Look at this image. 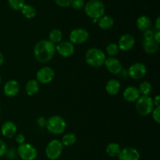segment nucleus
Returning a JSON list of instances; mask_svg holds the SVG:
<instances>
[{"mask_svg": "<svg viewBox=\"0 0 160 160\" xmlns=\"http://www.w3.org/2000/svg\"><path fill=\"white\" fill-rule=\"evenodd\" d=\"M34 56L40 63H47L52 59L56 54V45L48 39H42L34 47Z\"/></svg>", "mask_w": 160, "mask_h": 160, "instance_id": "nucleus-1", "label": "nucleus"}, {"mask_svg": "<svg viewBox=\"0 0 160 160\" xmlns=\"http://www.w3.org/2000/svg\"><path fill=\"white\" fill-rule=\"evenodd\" d=\"M84 59L88 65L94 68H98L104 65L106 56L101 48L92 47L86 51Z\"/></svg>", "mask_w": 160, "mask_h": 160, "instance_id": "nucleus-2", "label": "nucleus"}, {"mask_svg": "<svg viewBox=\"0 0 160 160\" xmlns=\"http://www.w3.org/2000/svg\"><path fill=\"white\" fill-rule=\"evenodd\" d=\"M84 12L92 20H98L105 13L104 3L100 0H90L84 5Z\"/></svg>", "mask_w": 160, "mask_h": 160, "instance_id": "nucleus-3", "label": "nucleus"}, {"mask_svg": "<svg viewBox=\"0 0 160 160\" xmlns=\"http://www.w3.org/2000/svg\"><path fill=\"white\" fill-rule=\"evenodd\" d=\"M46 128L51 134L59 135L67 129V122L61 116L53 115L47 120Z\"/></svg>", "mask_w": 160, "mask_h": 160, "instance_id": "nucleus-4", "label": "nucleus"}, {"mask_svg": "<svg viewBox=\"0 0 160 160\" xmlns=\"http://www.w3.org/2000/svg\"><path fill=\"white\" fill-rule=\"evenodd\" d=\"M155 108L152 98L150 96L141 95L135 102V109L138 113L142 117L150 115Z\"/></svg>", "mask_w": 160, "mask_h": 160, "instance_id": "nucleus-5", "label": "nucleus"}, {"mask_svg": "<svg viewBox=\"0 0 160 160\" xmlns=\"http://www.w3.org/2000/svg\"><path fill=\"white\" fill-rule=\"evenodd\" d=\"M63 145L61 143L60 140L52 139L46 145L45 153L46 157L49 160H56L59 159L63 152Z\"/></svg>", "mask_w": 160, "mask_h": 160, "instance_id": "nucleus-6", "label": "nucleus"}, {"mask_svg": "<svg viewBox=\"0 0 160 160\" xmlns=\"http://www.w3.org/2000/svg\"><path fill=\"white\" fill-rule=\"evenodd\" d=\"M17 156L22 160H34L38 156L35 147L30 143H23L17 148Z\"/></svg>", "mask_w": 160, "mask_h": 160, "instance_id": "nucleus-7", "label": "nucleus"}, {"mask_svg": "<svg viewBox=\"0 0 160 160\" xmlns=\"http://www.w3.org/2000/svg\"><path fill=\"white\" fill-rule=\"evenodd\" d=\"M89 38V32L88 30L82 28L73 29L69 34V40L73 45H82Z\"/></svg>", "mask_w": 160, "mask_h": 160, "instance_id": "nucleus-8", "label": "nucleus"}, {"mask_svg": "<svg viewBox=\"0 0 160 160\" xmlns=\"http://www.w3.org/2000/svg\"><path fill=\"white\" fill-rule=\"evenodd\" d=\"M55 70L50 67H44L39 69L36 73V80L39 84H47L51 83L54 80Z\"/></svg>", "mask_w": 160, "mask_h": 160, "instance_id": "nucleus-9", "label": "nucleus"}, {"mask_svg": "<svg viewBox=\"0 0 160 160\" xmlns=\"http://www.w3.org/2000/svg\"><path fill=\"white\" fill-rule=\"evenodd\" d=\"M147 73V67L142 62H134L130 66L128 69V74L131 79L136 80H142Z\"/></svg>", "mask_w": 160, "mask_h": 160, "instance_id": "nucleus-10", "label": "nucleus"}, {"mask_svg": "<svg viewBox=\"0 0 160 160\" xmlns=\"http://www.w3.org/2000/svg\"><path fill=\"white\" fill-rule=\"evenodd\" d=\"M75 52L74 45L70 41H62L56 45V52L63 58L71 57Z\"/></svg>", "mask_w": 160, "mask_h": 160, "instance_id": "nucleus-11", "label": "nucleus"}, {"mask_svg": "<svg viewBox=\"0 0 160 160\" xmlns=\"http://www.w3.org/2000/svg\"><path fill=\"white\" fill-rule=\"evenodd\" d=\"M136 43L135 38L131 34H124L120 36L117 45L119 49L123 52H128L132 49Z\"/></svg>", "mask_w": 160, "mask_h": 160, "instance_id": "nucleus-12", "label": "nucleus"}, {"mask_svg": "<svg viewBox=\"0 0 160 160\" xmlns=\"http://www.w3.org/2000/svg\"><path fill=\"white\" fill-rule=\"evenodd\" d=\"M106 70L114 75L120 74L123 70V65L120 59L116 57H108L104 62Z\"/></svg>", "mask_w": 160, "mask_h": 160, "instance_id": "nucleus-13", "label": "nucleus"}, {"mask_svg": "<svg viewBox=\"0 0 160 160\" xmlns=\"http://www.w3.org/2000/svg\"><path fill=\"white\" fill-rule=\"evenodd\" d=\"M20 90V86L16 80H9L6 81L3 87V92L8 98H13L17 96Z\"/></svg>", "mask_w": 160, "mask_h": 160, "instance_id": "nucleus-14", "label": "nucleus"}, {"mask_svg": "<svg viewBox=\"0 0 160 160\" xmlns=\"http://www.w3.org/2000/svg\"><path fill=\"white\" fill-rule=\"evenodd\" d=\"M119 160H140L141 155L138 150L133 147L121 148L118 156Z\"/></svg>", "mask_w": 160, "mask_h": 160, "instance_id": "nucleus-15", "label": "nucleus"}, {"mask_svg": "<svg viewBox=\"0 0 160 160\" xmlns=\"http://www.w3.org/2000/svg\"><path fill=\"white\" fill-rule=\"evenodd\" d=\"M17 127L15 123L10 120L4 122L1 127L2 135L6 138H12L17 134Z\"/></svg>", "mask_w": 160, "mask_h": 160, "instance_id": "nucleus-16", "label": "nucleus"}, {"mask_svg": "<svg viewBox=\"0 0 160 160\" xmlns=\"http://www.w3.org/2000/svg\"><path fill=\"white\" fill-rule=\"evenodd\" d=\"M140 96L138 88L134 86H128L123 92V98L128 102H135Z\"/></svg>", "mask_w": 160, "mask_h": 160, "instance_id": "nucleus-17", "label": "nucleus"}, {"mask_svg": "<svg viewBox=\"0 0 160 160\" xmlns=\"http://www.w3.org/2000/svg\"><path fill=\"white\" fill-rule=\"evenodd\" d=\"M121 89V84L117 79H110L106 84V91L108 95H116L120 92Z\"/></svg>", "mask_w": 160, "mask_h": 160, "instance_id": "nucleus-18", "label": "nucleus"}, {"mask_svg": "<svg viewBox=\"0 0 160 160\" xmlns=\"http://www.w3.org/2000/svg\"><path fill=\"white\" fill-rule=\"evenodd\" d=\"M40 90V84L36 79H31L26 83L25 92L29 96H34L37 95Z\"/></svg>", "mask_w": 160, "mask_h": 160, "instance_id": "nucleus-19", "label": "nucleus"}, {"mask_svg": "<svg viewBox=\"0 0 160 160\" xmlns=\"http://www.w3.org/2000/svg\"><path fill=\"white\" fill-rule=\"evenodd\" d=\"M136 25H137V28L139 31L144 32L147 30L151 29L152 20L147 16H141L138 18L137 21H136Z\"/></svg>", "mask_w": 160, "mask_h": 160, "instance_id": "nucleus-20", "label": "nucleus"}, {"mask_svg": "<svg viewBox=\"0 0 160 160\" xmlns=\"http://www.w3.org/2000/svg\"><path fill=\"white\" fill-rule=\"evenodd\" d=\"M97 23L101 29L104 30V31H108L113 27L114 20L112 19V17H109V16L103 15L102 17L98 19Z\"/></svg>", "mask_w": 160, "mask_h": 160, "instance_id": "nucleus-21", "label": "nucleus"}, {"mask_svg": "<svg viewBox=\"0 0 160 160\" xmlns=\"http://www.w3.org/2000/svg\"><path fill=\"white\" fill-rule=\"evenodd\" d=\"M143 49L147 54L154 55L156 54V53H157L158 51H159V44L156 43L154 40H144Z\"/></svg>", "mask_w": 160, "mask_h": 160, "instance_id": "nucleus-22", "label": "nucleus"}, {"mask_svg": "<svg viewBox=\"0 0 160 160\" xmlns=\"http://www.w3.org/2000/svg\"><path fill=\"white\" fill-rule=\"evenodd\" d=\"M120 151H121V148H120V145L116 143V142H112V143L108 144L106 148V154L112 158L118 157Z\"/></svg>", "mask_w": 160, "mask_h": 160, "instance_id": "nucleus-23", "label": "nucleus"}, {"mask_svg": "<svg viewBox=\"0 0 160 160\" xmlns=\"http://www.w3.org/2000/svg\"><path fill=\"white\" fill-rule=\"evenodd\" d=\"M48 40L51 42L52 44H54L55 45H57L58 43H59V42L62 41V31L59 29H57V28L52 29L50 31L49 34H48Z\"/></svg>", "mask_w": 160, "mask_h": 160, "instance_id": "nucleus-24", "label": "nucleus"}, {"mask_svg": "<svg viewBox=\"0 0 160 160\" xmlns=\"http://www.w3.org/2000/svg\"><path fill=\"white\" fill-rule=\"evenodd\" d=\"M77 140H78V138H77L76 134L70 132L64 134L62 137V139H61L60 142L63 146L70 147L74 145L76 143Z\"/></svg>", "mask_w": 160, "mask_h": 160, "instance_id": "nucleus-25", "label": "nucleus"}, {"mask_svg": "<svg viewBox=\"0 0 160 160\" xmlns=\"http://www.w3.org/2000/svg\"><path fill=\"white\" fill-rule=\"evenodd\" d=\"M138 88L140 92V95H145V96H150L152 92V85L148 81H143L142 82H141Z\"/></svg>", "mask_w": 160, "mask_h": 160, "instance_id": "nucleus-26", "label": "nucleus"}, {"mask_svg": "<svg viewBox=\"0 0 160 160\" xmlns=\"http://www.w3.org/2000/svg\"><path fill=\"white\" fill-rule=\"evenodd\" d=\"M20 10H21L22 14L27 19L34 18L36 16V13H37V11H36L35 8L34 6H31V5H24Z\"/></svg>", "mask_w": 160, "mask_h": 160, "instance_id": "nucleus-27", "label": "nucleus"}, {"mask_svg": "<svg viewBox=\"0 0 160 160\" xmlns=\"http://www.w3.org/2000/svg\"><path fill=\"white\" fill-rule=\"evenodd\" d=\"M120 52L119 47L117 43H109L106 48V54L109 56V57H115Z\"/></svg>", "mask_w": 160, "mask_h": 160, "instance_id": "nucleus-28", "label": "nucleus"}, {"mask_svg": "<svg viewBox=\"0 0 160 160\" xmlns=\"http://www.w3.org/2000/svg\"><path fill=\"white\" fill-rule=\"evenodd\" d=\"M9 6L14 10H20L24 6V0H8Z\"/></svg>", "mask_w": 160, "mask_h": 160, "instance_id": "nucleus-29", "label": "nucleus"}, {"mask_svg": "<svg viewBox=\"0 0 160 160\" xmlns=\"http://www.w3.org/2000/svg\"><path fill=\"white\" fill-rule=\"evenodd\" d=\"M5 156H6V158L10 160H13L15 159L17 157V148H11L9 149L6 150V152L5 154Z\"/></svg>", "mask_w": 160, "mask_h": 160, "instance_id": "nucleus-30", "label": "nucleus"}, {"mask_svg": "<svg viewBox=\"0 0 160 160\" xmlns=\"http://www.w3.org/2000/svg\"><path fill=\"white\" fill-rule=\"evenodd\" d=\"M84 5L85 3L84 0H72L70 6L76 10H80L84 7Z\"/></svg>", "mask_w": 160, "mask_h": 160, "instance_id": "nucleus-31", "label": "nucleus"}, {"mask_svg": "<svg viewBox=\"0 0 160 160\" xmlns=\"http://www.w3.org/2000/svg\"><path fill=\"white\" fill-rule=\"evenodd\" d=\"M152 119L157 124L160 123V106L158 107H155L153 109L152 112Z\"/></svg>", "mask_w": 160, "mask_h": 160, "instance_id": "nucleus-32", "label": "nucleus"}, {"mask_svg": "<svg viewBox=\"0 0 160 160\" xmlns=\"http://www.w3.org/2000/svg\"><path fill=\"white\" fill-rule=\"evenodd\" d=\"M36 123H37V125L39 127V128H46L47 124V119L45 118V117H39L36 120Z\"/></svg>", "mask_w": 160, "mask_h": 160, "instance_id": "nucleus-33", "label": "nucleus"}, {"mask_svg": "<svg viewBox=\"0 0 160 160\" xmlns=\"http://www.w3.org/2000/svg\"><path fill=\"white\" fill-rule=\"evenodd\" d=\"M153 36H154V32L151 29L144 31V40H153Z\"/></svg>", "mask_w": 160, "mask_h": 160, "instance_id": "nucleus-34", "label": "nucleus"}, {"mask_svg": "<svg viewBox=\"0 0 160 160\" xmlns=\"http://www.w3.org/2000/svg\"><path fill=\"white\" fill-rule=\"evenodd\" d=\"M56 4L61 7H67L70 6L72 0H55Z\"/></svg>", "mask_w": 160, "mask_h": 160, "instance_id": "nucleus-35", "label": "nucleus"}, {"mask_svg": "<svg viewBox=\"0 0 160 160\" xmlns=\"http://www.w3.org/2000/svg\"><path fill=\"white\" fill-rule=\"evenodd\" d=\"M6 150H7L6 144L2 139H0V158L5 156V154L6 152Z\"/></svg>", "mask_w": 160, "mask_h": 160, "instance_id": "nucleus-36", "label": "nucleus"}, {"mask_svg": "<svg viewBox=\"0 0 160 160\" xmlns=\"http://www.w3.org/2000/svg\"><path fill=\"white\" fill-rule=\"evenodd\" d=\"M16 142L19 145H22V144L25 143L26 142V138H25V136L22 134H18L16 135Z\"/></svg>", "mask_w": 160, "mask_h": 160, "instance_id": "nucleus-37", "label": "nucleus"}, {"mask_svg": "<svg viewBox=\"0 0 160 160\" xmlns=\"http://www.w3.org/2000/svg\"><path fill=\"white\" fill-rule=\"evenodd\" d=\"M152 101L155 107L160 106V96L159 95H156V96L154 97V98H152Z\"/></svg>", "mask_w": 160, "mask_h": 160, "instance_id": "nucleus-38", "label": "nucleus"}, {"mask_svg": "<svg viewBox=\"0 0 160 160\" xmlns=\"http://www.w3.org/2000/svg\"><path fill=\"white\" fill-rule=\"evenodd\" d=\"M153 40L157 44L160 43V31H156L154 32V36H153Z\"/></svg>", "mask_w": 160, "mask_h": 160, "instance_id": "nucleus-39", "label": "nucleus"}, {"mask_svg": "<svg viewBox=\"0 0 160 160\" xmlns=\"http://www.w3.org/2000/svg\"><path fill=\"white\" fill-rule=\"evenodd\" d=\"M155 26H156V31H160V17H158L157 18H156V24H155Z\"/></svg>", "mask_w": 160, "mask_h": 160, "instance_id": "nucleus-40", "label": "nucleus"}, {"mask_svg": "<svg viewBox=\"0 0 160 160\" xmlns=\"http://www.w3.org/2000/svg\"><path fill=\"white\" fill-rule=\"evenodd\" d=\"M4 60H5L4 56H3L2 52L0 51V67H1V66H2V64L4 63Z\"/></svg>", "mask_w": 160, "mask_h": 160, "instance_id": "nucleus-41", "label": "nucleus"}, {"mask_svg": "<svg viewBox=\"0 0 160 160\" xmlns=\"http://www.w3.org/2000/svg\"><path fill=\"white\" fill-rule=\"evenodd\" d=\"M1 83H2V78L1 76H0V84H1Z\"/></svg>", "mask_w": 160, "mask_h": 160, "instance_id": "nucleus-42", "label": "nucleus"}, {"mask_svg": "<svg viewBox=\"0 0 160 160\" xmlns=\"http://www.w3.org/2000/svg\"><path fill=\"white\" fill-rule=\"evenodd\" d=\"M0 113H1V106H0Z\"/></svg>", "mask_w": 160, "mask_h": 160, "instance_id": "nucleus-43", "label": "nucleus"}]
</instances>
